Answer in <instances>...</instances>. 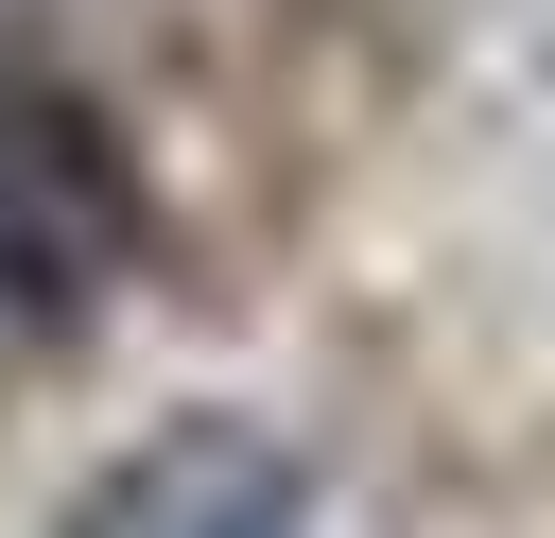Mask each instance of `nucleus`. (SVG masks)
Returning <instances> with one entry per match:
<instances>
[{"mask_svg":"<svg viewBox=\"0 0 555 538\" xmlns=\"http://www.w3.org/2000/svg\"><path fill=\"white\" fill-rule=\"evenodd\" d=\"M139 278V156L87 87H35L0 69V312L69 330Z\"/></svg>","mask_w":555,"mask_h":538,"instance_id":"1","label":"nucleus"},{"mask_svg":"<svg viewBox=\"0 0 555 538\" xmlns=\"http://www.w3.org/2000/svg\"><path fill=\"white\" fill-rule=\"evenodd\" d=\"M69 538H312V469L260 434V417H156L87 503Z\"/></svg>","mask_w":555,"mask_h":538,"instance_id":"2","label":"nucleus"}]
</instances>
